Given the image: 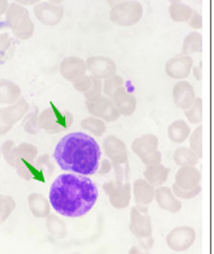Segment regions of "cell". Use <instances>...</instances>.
Listing matches in <instances>:
<instances>
[{
    "label": "cell",
    "instance_id": "cell-1",
    "mask_svg": "<svg viewBox=\"0 0 214 254\" xmlns=\"http://www.w3.org/2000/svg\"><path fill=\"white\" fill-rule=\"evenodd\" d=\"M98 194L97 185L89 176L66 172L53 181L49 201L51 209L59 215L80 218L94 207Z\"/></svg>",
    "mask_w": 214,
    "mask_h": 254
},
{
    "label": "cell",
    "instance_id": "cell-2",
    "mask_svg": "<svg viewBox=\"0 0 214 254\" xmlns=\"http://www.w3.org/2000/svg\"><path fill=\"white\" fill-rule=\"evenodd\" d=\"M54 159L66 172L90 176L97 174L102 150L91 136L84 132H72L60 138L54 150Z\"/></svg>",
    "mask_w": 214,
    "mask_h": 254
},
{
    "label": "cell",
    "instance_id": "cell-3",
    "mask_svg": "<svg viewBox=\"0 0 214 254\" xmlns=\"http://www.w3.org/2000/svg\"><path fill=\"white\" fill-rule=\"evenodd\" d=\"M101 150H103L106 158L110 160L115 174V180L128 181L130 180V160H128V147L123 139L110 134L103 138Z\"/></svg>",
    "mask_w": 214,
    "mask_h": 254
},
{
    "label": "cell",
    "instance_id": "cell-4",
    "mask_svg": "<svg viewBox=\"0 0 214 254\" xmlns=\"http://www.w3.org/2000/svg\"><path fill=\"white\" fill-rule=\"evenodd\" d=\"M73 124V115L67 110H62L54 102H50V106L39 112V127L41 130H45L49 134H59L66 132Z\"/></svg>",
    "mask_w": 214,
    "mask_h": 254
},
{
    "label": "cell",
    "instance_id": "cell-5",
    "mask_svg": "<svg viewBox=\"0 0 214 254\" xmlns=\"http://www.w3.org/2000/svg\"><path fill=\"white\" fill-rule=\"evenodd\" d=\"M143 14L144 8L139 0H123L110 8V21L116 26L131 28L141 21Z\"/></svg>",
    "mask_w": 214,
    "mask_h": 254
},
{
    "label": "cell",
    "instance_id": "cell-6",
    "mask_svg": "<svg viewBox=\"0 0 214 254\" xmlns=\"http://www.w3.org/2000/svg\"><path fill=\"white\" fill-rule=\"evenodd\" d=\"M131 150L145 167L162 163V153L159 151V138L155 134L146 133L134 139Z\"/></svg>",
    "mask_w": 214,
    "mask_h": 254
},
{
    "label": "cell",
    "instance_id": "cell-7",
    "mask_svg": "<svg viewBox=\"0 0 214 254\" xmlns=\"http://www.w3.org/2000/svg\"><path fill=\"white\" fill-rule=\"evenodd\" d=\"M106 195L110 201V205L116 210L127 209L132 198V187L130 181L110 180L102 185Z\"/></svg>",
    "mask_w": 214,
    "mask_h": 254
},
{
    "label": "cell",
    "instance_id": "cell-8",
    "mask_svg": "<svg viewBox=\"0 0 214 254\" xmlns=\"http://www.w3.org/2000/svg\"><path fill=\"white\" fill-rule=\"evenodd\" d=\"M130 231L137 240L153 236V223L147 206L136 205L131 207Z\"/></svg>",
    "mask_w": 214,
    "mask_h": 254
},
{
    "label": "cell",
    "instance_id": "cell-9",
    "mask_svg": "<svg viewBox=\"0 0 214 254\" xmlns=\"http://www.w3.org/2000/svg\"><path fill=\"white\" fill-rule=\"evenodd\" d=\"M54 171H55V164L47 154L38 155L33 160L32 163L28 164L24 171H21L18 176L24 180H37L39 183H46L47 179L53 176Z\"/></svg>",
    "mask_w": 214,
    "mask_h": 254
},
{
    "label": "cell",
    "instance_id": "cell-10",
    "mask_svg": "<svg viewBox=\"0 0 214 254\" xmlns=\"http://www.w3.org/2000/svg\"><path fill=\"white\" fill-rule=\"evenodd\" d=\"M196 230L191 226L174 227L166 236V245L176 253H183L193 247L196 241Z\"/></svg>",
    "mask_w": 214,
    "mask_h": 254
},
{
    "label": "cell",
    "instance_id": "cell-11",
    "mask_svg": "<svg viewBox=\"0 0 214 254\" xmlns=\"http://www.w3.org/2000/svg\"><path fill=\"white\" fill-rule=\"evenodd\" d=\"M33 13L37 21L45 26H58L63 21L64 8L62 4H53L47 0H43L33 5Z\"/></svg>",
    "mask_w": 214,
    "mask_h": 254
},
{
    "label": "cell",
    "instance_id": "cell-12",
    "mask_svg": "<svg viewBox=\"0 0 214 254\" xmlns=\"http://www.w3.org/2000/svg\"><path fill=\"white\" fill-rule=\"evenodd\" d=\"M85 64H86V72L99 80H105L118 72V65L115 62L105 55L89 56L88 59L85 60Z\"/></svg>",
    "mask_w": 214,
    "mask_h": 254
},
{
    "label": "cell",
    "instance_id": "cell-13",
    "mask_svg": "<svg viewBox=\"0 0 214 254\" xmlns=\"http://www.w3.org/2000/svg\"><path fill=\"white\" fill-rule=\"evenodd\" d=\"M86 110L89 111V115L94 116L97 119H101L105 123H114L119 120V112L116 111L111 98L102 95L99 99L94 102H85Z\"/></svg>",
    "mask_w": 214,
    "mask_h": 254
},
{
    "label": "cell",
    "instance_id": "cell-14",
    "mask_svg": "<svg viewBox=\"0 0 214 254\" xmlns=\"http://www.w3.org/2000/svg\"><path fill=\"white\" fill-rule=\"evenodd\" d=\"M193 66V59L191 55H176L170 58L165 64L166 76L172 80H186L187 77L191 76V69Z\"/></svg>",
    "mask_w": 214,
    "mask_h": 254
},
{
    "label": "cell",
    "instance_id": "cell-15",
    "mask_svg": "<svg viewBox=\"0 0 214 254\" xmlns=\"http://www.w3.org/2000/svg\"><path fill=\"white\" fill-rule=\"evenodd\" d=\"M60 76L63 77L64 80L73 84L78 78H81L85 74H88L86 72V64L85 60L78 58V56H67L62 60V63L59 65Z\"/></svg>",
    "mask_w": 214,
    "mask_h": 254
},
{
    "label": "cell",
    "instance_id": "cell-16",
    "mask_svg": "<svg viewBox=\"0 0 214 254\" xmlns=\"http://www.w3.org/2000/svg\"><path fill=\"white\" fill-rule=\"evenodd\" d=\"M37 157H38V147L33 143L22 142L20 145H16L13 147V151H12L11 167L14 168L17 174H20Z\"/></svg>",
    "mask_w": 214,
    "mask_h": 254
},
{
    "label": "cell",
    "instance_id": "cell-17",
    "mask_svg": "<svg viewBox=\"0 0 214 254\" xmlns=\"http://www.w3.org/2000/svg\"><path fill=\"white\" fill-rule=\"evenodd\" d=\"M196 91L191 82L186 80L178 81L172 87V102L176 108L186 111L196 101Z\"/></svg>",
    "mask_w": 214,
    "mask_h": 254
},
{
    "label": "cell",
    "instance_id": "cell-18",
    "mask_svg": "<svg viewBox=\"0 0 214 254\" xmlns=\"http://www.w3.org/2000/svg\"><path fill=\"white\" fill-rule=\"evenodd\" d=\"M29 110H30V106H29L28 101L21 97L17 102H14L13 105L0 108V118L5 126L13 128L14 124L21 122L22 118L28 114Z\"/></svg>",
    "mask_w": 214,
    "mask_h": 254
},
{
    "label": "cell",
    "instance_id": "cell-19",
    "mask_svg": "<svg viewBox=\"0 0 214 254\" xmlns=\"http://www.w3.org/2000/svg\"><path fill=\"white\" fill-rule=\"evenodd\" d=\"M111 101L120 116H131L136 111L137 99L132 93L128 91L127 86H122L120 89H118L111 97Z\"/></svg>",
    "mask_w": 214,
    "mask_h": 254
},
{
    "label": "cell",
    "instance_id": "cell-20",
    "mask_svg": "<svg viewBox=\"0 0 214 254\" xmlns=\"http://www.w3.org/2000/svg\"><path fill=\"white\" fill-rule=\"evenodd\" d=\"M154 202H157V205L159 209L165 210L167 212H179L183 207V203L179 198H176L175 194L172 193L170 187L162 185L155 188L154 191Z\"/></svg>",
    "mask_w": 214,
    "mask_h": 254
},
{
    "label": "cell",
    "instance_id": "cell-21",
    "mask_svg": "<svg viewBox=\"0 0 214 254\" xmlns=\"http://www.w3.org/2000/svg\"><path fill=\"white\" fill-rule=\"evenodd\" d=\"M203 175L201 171L195 167H179L175 174L174 184L180 189H195L201 185Z\"/></svg>",
    "mask_w": 214,
    "mask_h": 254
},
{
    "label": "cell",
    "instance_id": "cell-22",
    "mask_svg": "<svg viewBox=\"0 0 214 254\" xmlns=\"http://www.w3.org/2000/svg\"><path fill=\"white\" fill-rule=\"evenodd\" d=\"M132 187V198L137 206H147L154 202L155 188L151 187L145 179H137Z\"/></svg>",
    "mask_w": 214,
    "mask_h": 254
},
{
    "label": "cell",
    "instance_id": "cell-23",
    "mask_svg": "<svg viewBox=\"0 0 214 254\" xmlns=\"http://www.w3.org/2000/svg\"><path fill=\"white\" fill-rule=\"evenodd\" d=\"M28 206L32 215L37 219H46L49 214H51V205L47 197L41 193H30L28 195Z\"/></svg>",
    "mask_w": 214,
    "mask_h": 254
},
{
    "label": "cell",
    "instance_id": "cell-24",
    "mask_svg": "<svg viewBox=\"0 0 214 254\" xmlns=\"http://www.w3.org/2000/svg\"><path fill=\"white\" fill-rule=\"evenodd\" d=\"M11 30L14 38L18 39V41H28V39L32 38L33 34H34L35 26L29 11H25L21 14V17L14 22Z\"/></svg>",
    "mask_w": 214,
    "mask_h": 254
},
{
    "label": "cell",
    "instance_id": "cell-25",
    "mask_svg": "<svg viewBox=\"0 0 214 254\" xmlns=\"http://www.w3.org/2000/svg\"><path fill=\"white\" fill-rule=\"evenodd\" d=\"M20 98H21V87L14 81L0 78V105H13Z\"/></svg>",
    "mask_w": 214,
    "mask_h": 254
},
{
    "label": "cell",
    "instance_id": "cell-26",
    "mask_svg": "<svg viewBox=\"0 0 214 254\" xmlns=\"http://www.w3.org/2000/svg\"><path fill=\"white\" fill-rule=\"evenodd\" d=\"M170 168L163 166L162 163L155 164V166H147L144 171V179L154 188L165 185V183L169 180Z\"/></svg>",
    "mask_w": 214,
    "mask_h": 254
},
{
    "label": "cell",
    "instance_id": "cell-27",
    "mask_svg": "<svg viewBox=\"0 0 214 254\" xmlns=\"http://www.w3.org/2000/svg\"><path fill=\"white\" fill-rule=\"evenodd\" d=\"M191 127L186 120H175L167 127V136L169 139L174 143H183L186 142L191 134Z\"/></svg>",
    "mask_w": 214,
    "mask_h": 254
},
{
    "label": "cell",
    "instance_id": "cell-28",
    "mask_svg": "<svg viewBox=\"0 0 214 254\" xmlns=\"http://www.w3.org/2000/svg\"><path fill=\"white\" fill-rule=\"evenodd\" d=\"M46 230L57 240H63L68 235L67 224L57 214H49L46 218Z\"/></svg>",
    "mask_w": 214,
    "mask_h": 254
},
{
    "label": "cell",
    "instance_id": "cell-29",
    "mask_svg": "<svg viewBox=\"0 0 214 254\" xmlns=\"http://www.w3.org/2000/svg\"><path fill=\"white\" fill-rule=\"evenodd\" d=\"M172 159H174L176 166H179V167H195L199 163V160H200L190 147L186 146L178 147L174 151Z\"/></svg>",
    "mask_w": 214,
    "mask_h": 254
},
{
    "label": "cell",
    "instance_id": "cell-30",
    "mask_svg": "<svg viewBox=\"0 0 214 254\" xmlns=\"http://www.w3.org/2000/svg\"><path fill=\"white\" fill-rule=\"evenodd\" d=\"M203 51V34L200 32H191L186 35L182 45L183 55H192Z\"/></svg>",
    "mask_w": 214,
    "mask_h": 254
},
{
    "label": "cell",
    "instance_id": "cell-31",
    "mask_svg": "<svg viewBox=\"0 0 214 254\" xmlns=\"http://www.w3.org/2000/svg\"><path fill=\"white\" fill-rule=\"evenodd\" d=\"M193 12V8L188 4L179 1V3H170L169 7V14L174 22L178 24H183L190 20L191 14Z\"/></svg>",
    "mask_w": 214,
    "mask_h": 254
},
{
    "label": "cell",
    "instance_id": "cell-32",
    "mask_svg": "<svg viewBox=\"0 0 214 254\" xmlns=\"http://www.w3.org/2000/svg\"><path fill=\"white\" fill-rule=\"evenodd\" d=\"M22 129L25 133H28L30 136H35L41 132L39 127V108L33 107L28 111V114L22 118Z\"/></svg>",
    "mask_w": 214,
    "mask_h": 254
},
{
    "label": "cell",
    "instance_id": "cell-33",
    "mask_svg": "<svg viewBox=\"0 0 214 254\" xmlns=\"http://www.w3.org/2000/svg\"><path fill=\"white\" fill-rule=\"evenodd\" d=\"M81 128L89 132V134L95 137H101L105 134L106 129V123L102 122L101 119H97L94 116H88V118H85L81 120L80 123Z\"/></svg>",
    "mask_w": 214,
    "mask_h": 254
},
{
    "label": "cell",
    "instance_id": "cell-34",
    "mask_svg": "<svg viewBox=\"0 0 214 254\" xmlns=\"http://www.w3.org/2000/svg\"><path fill=\"white\" fill-rule=\"evenodd\" d=\"M16 51V43L8 33H0V64L7 63Z\"/></svg>",
    "mask_w": 214,
    "mask_h": 254
},
{
    "label": "cell",
    "instance_id": "cell-35",
    "mask_svg": "<svg viewBox=\"0 0 214 254\" xmlns=\"http://www.w3.org/2000/svg\"><path fill=\"white\" fill-rule=\"evenodd\" d=\"M184 116H186L187 122L193 126H200L203 123V98L197 97L196 101L193 102V105L184 111Z\"/></svg>",
    "mask_w": 214,
    "mask_h": 254
},
{
    "label": "cell",
    "instance_id": "cell-36",
    "mask_svg": "<svg viewBox=\"0 0 214 254\" xmlns=\"http://www.w3.org/2000/svg\"><path fill=\"white\" fill-rule=\"evenodd\" d=\"M122 86H126V81L122 76L116 73L111 77H107L105 80H102V87H103V95L111 98L118 89Z\"/></svg>",
    "mask_w": 214,
    "mask_h": 254
},
{
    "label": "cell",
    "instance_id": "cell-37",
    "mask_svg": "<svg viewBox=\"0 0 214 254\" xmlns=\"http://www.w3.org/2000/svg\"><path fill=\"white\" fill-rule=\"evenodd\" d=\"M187 141L190 142V149L196 154L199 159H201L203 158V126L201 124L191 130V134Z\"/></svg>",
    "mask_w": 214,
    "mask_h": 254
},
{
    "label": "cell",
    "instance_id": "cell-38",
    "mask_svg": "<svg viewBox=\"0 0 214 254\" xmlns=\"http://www.w3.org/2000/svg\"><path fill=\"white\" fill-rule=\"evenodd\" d=\"M16 209V201L11 195L0 194V224H3Z\"/></svg>",
    "mask_w": 214,
    "mask_h": 254
},
{
    "label": "cell",
    "instance_id": "cell-39",
    "mask_svg": "<svg viewBox=\"0 0 214 254\" xmlns=\"http://www.w3.org/2000/svg\"><path fill=\"white\" fill-rule=\"evenodd\" d=\"M103 95V87H102V80L93 77V84L90 89L84 94L85 102H94Z\"/></svg>",
    "mask_w": 214,
    "mask_h": 254
},
{
    "label": "cell",
    "instance_id": "cell-40",
    "mask_svg": "<svg viewBox=\"0 0 214 254\" xmlns=\"http://www.w3.org/2000/svg\"><path fill=\"white\" fill-rule=\"evenodd\" d=\"M171 190L172 193L175 194L176 198H179L180 201H184V199H192L195 198V197H197V195L201 193L203 188H201L200 185V187H197V188L195 189H180L178 188L175 184H172Z\"/></svg>",
    "mask_w": 214,
    "mask_h": 254
},
{
    "label": "cell",
    "instance_id": "cell-41",
    "mask_svg": "<svg viewBox=\"0 0 214 254\" xmlns=\"http://www.w3.org/2000/svg\"><path fill=\"white\" fill-rule=\"evenodd\" d=\"M91 84H93V76H90V74H85V76L78 78V80L76 81V82H73L72 85H73L74 90L81 93V94H85V93L90 89Z\"/></svg>",
    "mask_w": 214,
    "mask_h": 254
},
{
    "label": "cell",
    "instance_id": "cell-42",
    "mask_svg": "<svg viewBox=\"0 0 214 254\" xmlns=\"http://www.w3.org/2000/svg\"><path fill=\"white\" fill-rule=\"evenodd\" d=\"M14 146H16V143H14L13 139L4 141L3 145L0 146V154L9 166H12V151H13Z\"/></svg>",
    "mask_w": 214,
    "mask_h": 254
},
{
    "label": "cell",
    "instance_id": "cell-43",
    "mask_svg": "<svg viewBox=\"0 0 214 254\" xmlns=\"http://www.w3.org/2000/svg\"><path fill=\"white\" fill-rule=\"evenodd\" d=\"M188 26L193 29V32H199L200 29H203V16L200 12H197L196 9H193L192 14H191L190 20L187 21Z\"/></svg>",
    "mask_w": 214,
    "mask_h": 254
},
{
    "label": "cell",
    "instance_id": "cell-44",
    "mask_svg": "<svg viewBox=\"0 0 214 254\" xmlns=\"http://www.w3.org/2000/svg\"><path fill=\"white\" fill-rule=\"evenodd\" d=\"M113 171V166L110 163L109 159H101L98 166V170L97 172H99V175H107Z\"/></svg>",
    "mask_w": 214,
    "mask_h": 254
},
{
    "label": "cell",
    "instance_id": "cell-45",
    "mask_svg": "<svg viewBox=\"0 0 214 254\" xmlns=\"http://www.w3.org/2000/svg\"><path fill=\"white\" fill-rule=\"evenodd\" d=\"M139 243H140V248H143L144 251H150L151 248L154 247V237H146V239L139 240Z\"/></svg>",
    "mask_w": 214,
    "mask_h": 254
},
{
    "label": "cell",
    "instance_id": "cell-46",
    "mask_svg": "<svg viewBox=\"0 0 214 254\" xmlns=\"http://www.w3.org/2000/svg\"><path fill=\"white\" fill-rule=\"evenodd\" d=\"M191 74H193L197 81H201V78H203V63H201V62L197 64V65L192 66Z\"/></svg>",
    "mask_w": 214,
    "mask_h": 254
},
{
    "label": "cell",
    "instance_id": "cell-47",
    "mask_svg": "<svg viewBox=\"0 0 214 254\" xmlns=\"http://www.w3.org/2000/svg\"><path fill=\"white\" fill-rule=\"evenodd\" d=\"M14 3L20 4V5H24V7H28V5H35V4L41 3L43 0H13Z\"/></svg>",
    "mask_w": 214,
    "mask_h": 254
},
{
    "label": "cell",
    "instance_id": "cell-48",
    "mask_svg": "<svg viewBox=\"0 0 214 254\" xmlns=\"http://www.w3.org/2000/svg\"><path fill=\"white\" fill-rule=\"evenodd\" d=\"M11 129L12 128H9V127L4 124V122H3V120H1V118H0V137L5 136V134H7V133L9 132Z\"/></svg>",
    "mask_w": 214,
    "mask_h": 254
},
{
    "label": "cell",
    "instance_id": "cell-49",
    "mask_svg": "<svg viewBox=\"0 0 214 254\" xmlns=\"http://www.w3.org/2000/svg\"><path fill=\"white\" fill-rule=\"evenodd\" d=\"M8 5H9V1L8 0H0V17L5 14L8 9Z\"/></svg>",
    "mask_w": 214,
    "mask_h": 254
},
{
    "label": "cell",
    "instance_id": "cell-50",
    "mask_svg": "<svg viewBox=\"0 0 214 254\" xmlns=\"http://www.w3.org/2000/svg\"><path fill=\"white\" fill-rule=\"evenodd\" d=\"M128 254H149V253H147V251H144V249L140 247H132L130 249V252H128Z\"/></svg>",
    "mask_w": 214,
    "mask_h": 254
},
{
    "label": "cell",
    "instance_id": "cell-51",
    "mask_svg": "<svg viewBox=\"0 0 214 254\" xmlns=\"http://www.w3.org/2000/svg\"><path fill=\"white\" fill-rule=\"evenodd\" d=\"M106 1H107V4H109L110 8H111V7H114L115 4L120 3V1H123V0H106Z\"/></svg>",
    "mask_w": 214,
    "mask_h": 254
},
{
    "label": "cell",
    "instance_id": "cell-52",
    "mask_svg": "<svg viewBox=\"0 0 214 254\" xmlns=\"http://www.w3.org/2000/svg\"><path fill=\"white\" fill-rule=\"evenodd\" d=\"M47 1H50V3H53V4H62L64 3L66 0H47Z\"/></svg>",
    "mask_w": 214,
    "mask_h": 254
},
{
    "label": "cell",
    "instance_id": "cell-53",
    "mask_svg": "<svg viewBox=\"0 0 214 254\" xmlns=\"http://www.w3.org/2000/svg\"><path fill=\"white\" fill-rule=\"evenodd\" d=\"M179 1H183V0H169V3H179Z\"/></svg>",
    "mask_w": 214,
    "mask_h": 254
},
{
    "label": "cell",
    "instance_id": "cell-54",
    "mask_svg": "<svg viewBox=\"0 0 214 254\" xmlns=\"http://www.w3.org/2000/svg\"><path fill=\"white\" fill-rule=\"evenodd\" d=\"M4 25H5V24H4V22H1V21H0V29H1V28H3V26H4Z\"/></svg>",
    "mask_w": 214,
    "mask_h": 254
},
{
    "label": "cell",
    "instance_id": "cell-55",
    "mask_svg": "<svg viewBox=\"0 0 214 254\" xmlns=\"http://www.w3.org/2000/svg\"><path fill=\"white\" fill-rule=\"evenodd\" d=\"M196 1H197V3H201V0H196Z\"/></svg>",
    "mask_w": 214,
    "mask_h": 254
},
{
    "label": "cell",
    "instance_id": "cell-56",
    "mask_svg": "<svg viewBox=\"0 0 214 254\" xmlns=\"http://www.w3.org/2000/svg\"><path fill=\"white\" fill-rule=\"evenodd\" d=\"M0 155H1V154H0Z\"/></svg>",
    "mask_w": 214,
    "mask_h": 254
}]
</instances>
